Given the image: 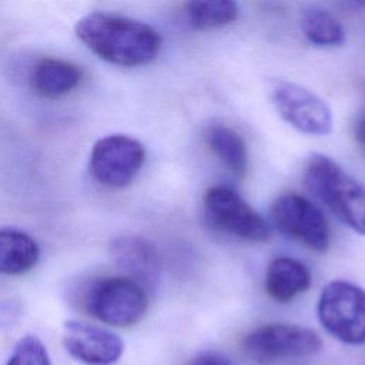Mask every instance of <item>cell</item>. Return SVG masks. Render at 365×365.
<instances>
[{"mask_svg":"<svg viewBox=\"0 0 365 365\" xmlns=\"http://www.w3.org/2000/svg\"><path fill=\"white\" fill-rule=\"evenodd\" d=\"M76 34L100 58L124 67L154 61L163 44L154 27L101 11L81 17L76 24Z\"/></svg>","mask_w":365,"mask_h":365,"instance_id":"obj_1","label":"cell"},{"mask_svg":"<svg viewBox=\"0 0 365 365\" xmlns=\"http://www.w3.org/2000/svg\"><path fill=\"white\" fill-rule=\"evenodd\" d=\"M304 175L308 188L341 222L365 235V187L358 180L324 154L311 155Z\"/></svg>","mask_w":365,"mask_h":365,"instance_id":"obj_2","label":"cell"},{"mask_svg":"<svg viewBox=\"0 0 365 365\" xmlns=\"http://www.w3.org/2000/svg\"><path fill=\"white\" fill-rule=\"evenodd\" d=\"M84 305L90 315L113 327H131L148 308L145 288L130 277H103L90 284Z\"/></svg>","mask_w":365,"mask_h":365,"instance_id":"obj_3","label":"cell"},{"mask_svg":"<svg viewBox=\"0 0 365 365\" xmlns=\"http://www.w3.org/2000/svg\"><path fill=\"white\" fill-rule=\"evenodd\" d=\"M318 318L338 341L365 344V291L346 281H331L321 291Z\"/></svg>","mask_w":365,"mask_h":365,"instance_id":"obj_4","label":"cell"},{"mask_svg":"<svg viewBox=\"0 0 365 365\" xmlns=\"http://www.w3.org/2000/svg\"><path fill=\"white\" fill-rule=\"evenodd\" d=\"M202 204L205 217L214 228L252 242H264L269 238L267 221L232 188L210 187Z\"/></svg>","mask_w":365,"mask_h":365,"instance_id":"obj_5","label":"cell"},{"mask_svg":"<svg viewBox=\"0 0 365 365\" xmlns=\"http://www.w3.org/2000/svg\"><path fill=\"white\" fill-rule=\"evenodd\" d=\"M145 161L144 145L128 135L113 134L100 138L90 154V174L101 185L127 187Z\"/></svg>","mask_w":365,"mask_h":365,"instance_id":"obj_6","label":"cell"},{"mask_svg":"<svg viewBox=\"0 0 365 365\" xmlns=\"http://www.w3.org/2000/svg\"><path fill=\"white\" fill-rule=\"evenodd\" d=\"M244 351L257 362L305 358L319 352L321 338L308 328L269 324L251 331L242 341Z\"/></svg>","mask_w":365,"mask_h":365,"instance_id":"obj_7","label":"cell"},{"mask_svg":"<svg viewBox=\"0 0 365 365\" xmlns=\"http://www.w3.org/2000/svg\"><path fill=\"white\" fill-rule=\"evenodd\" d=\"M271 220L278 231L304 247L324 252L329 247V227L322 212L298 194H284L271 207Z\"/></svg>","mask_w":365,"mask_h":365,"instance_id":"obj_8","label":"cell"},{"mask_svg":"<svg viewBox=\"0 0 365 365\" xmlns=\"http://www.w3.org/2000/svg\"><path fill=\"white\" fill-rule=\"evenodd\" d=\"M281 118L295 130L309 135H327L332 130L328 104L311 90L289 81H277L271 93Z\"/></svg>","mask_w":365,"mask_h":365,"instance_id":"obj_9","label":"cell"},{"mask_svg":"<svg viewBox=\"0 0 365 365\" xmlns=\"http://www.w3.org/2000/svg\"><path fill=\"white\" fill-rule=\"evenodd\" d=\"M63 344L73 358L88 365H111L121 358L124 351L118 335L78 319L64 324Z\"/></svg>","mask_w":365,"mask_h":365,"instance_id":"obj_10","label":"cell"},{"mask_svg":"<svg viewBox=\"0 0 365 365\" xmlns=\"http://www.w3.org/2000/svg\"><path fill=\"white\" fill-rule=\"evenodd\" d=\"M111 257L127 277L140 282L144 288H153L161 271L160 257L151 242L137 235L115 238L110 247Z\"/></svg>","mask_w":365,"mask_h":365,"instance_id":"obj_11","label":"cell"},{"mask_svg":"<svg viewBox=\"0 0 365 365\" xmlns=\"http://www.w3.org/2000/svg\"><path fill=\"white\" fill-rule=\"evenodd\" d=\"M311 285V272L305 264L291 257L272 259L265 272L267 294L278 301L288 302L305 292Z\"/></svg>","mask_w":365,"mask_h":365,"instance_id":"obj_12","label":"cell"},{"mask_svg":"<svg viewBox=\"0 0 365 365\" xmlns=\"http://www.w3.org/2000/svg\"><path fill=\"white\" fill-rule=\"evenodd\" d=\"M81 81V70L66 60L43 58L30 73V86L44 98H58L73 91Z\"/></svg>","mask_w":365,"mask_h":365,"instance_id":"obj_13","label":"cell"},{"mask_svg":"<svg viewBox=\"0 0 365 365\" xmlns=\"http://www.w3.org/2000/svg\"><path fill=\"white\" fill-rule=\"evenodd\" d=\"M37 242L19 230H0V274L21 275L38 262Z\"/></svg>","mask_w":365,"mask_h":365,"instance_id":"obj_14","label":"cell"},{"mask_svg":"<svg viewBox=\"0 0 365 365\" xmlns=\"http://www.w3.org/2000/svg\"><path fill=\"white\" fill-rule=\"evenodd\" d=\"M205 144L221 164L234 175L242 177L248 165L247 145L242 137L228 125L214 124L205 130Z\"/></svg>","mask_w":365,"mask_h":365,"instance_id":"obj_15","label":"cell"},{"mask_svg":"<svg viewBox=\"0 0 365 365\" xmlns=\"http://www.w3.org/2000/svg\"><path fill=\"white\" fill-rule=\"evenodd\" d=\"M184 11L190 26L198 30L224 27L238 17L235 0H187Z\"/></svg>","mask_w":365,"mask_h":365,"instance_id":"obj_16","label":"cell"},{"mask_svg":"<svg viewBox=\"0 0 365 365\" xmlns=\"http://www.w3.org/2000/svg\"><path fill=\"white\" fill-rule=\"evenodd\" d=\"M301 30L317 47H338L345 41V30L327 10L308 7L301 14Z\"/></svg>","mask_w":365,"mask_h":365,"instance_id":"obj_17","label":"cell"},{"mask_svg":"<svg viewBox=\"0 0 365 365\" xmlns=\"http://www.w3.org/2000/svg\"><path fill=\"white\" fill-rule=\"evenodd\" d=\"M4 365H51L43 342L34 335H26L14 345Z\"/></svg>","mask_w":365,"mask_h":365,"instance_id":"obj_18","label":"cell"},{"mask_svg":"<svg viewBox=\"0 0 365 365\" xmlns=\"http://www.w3.org/2000/svg\"><path fill=\"white\" fill-rule=\"evenodd\" d=\"M190 365H234L230 359L220 354L205 352L190 362Z\"/></svg>","mask_w":365,"mask_h":365,"instance_id":"obj_19","label":"cell"},{"mask_svg":"<svg viewBox=\"0 0 365 365\" xmlns=\"http://www.w3.org/2000/svg\"><path fill=\"white\" fill-rule=\"evenodd\" d=\"M355 137L358 143L362 145V148L365 150V117L358 120V123L355 124Z\"/></svg>","mask_w":365,"mask_h":365,"instance_id":"obj_20","label":"cell"},{"mask_svg":"<svg viewBox=\"0 0 365 365\" xmlns=\"http://www.w3.org/2000/svg\"><path fill=\"white\" fill-rule=\"evenodd\" d=\"M349 3L359 6V7H365V0H349Z\"/></svg>","mask_w":365,"mask_h":365,"instance_id":"obj_21","label":"cell"}]
</instances>
